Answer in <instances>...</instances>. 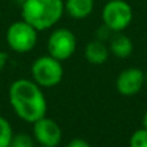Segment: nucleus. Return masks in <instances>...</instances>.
<instances>
[{
  "label": "nucleus",
  "instance_id": "nucleus-3",
  "mask_svg": "<svg viewBox=\"0 0 147 147\" xmlns=\"http://www.w3.org/2000/svg\"><path fill=\"white\" fill-rule=\"evenodd\" d=\"M32 79L41 88H52L61 83L63 78V67L61 61L52 56H41L34 61L31 66Z\"/></svg>",
  "mask_w": 147,
  "mask_h": 147
},
{
  "label": "nucleus",
  "instance_id": "nucleus-12",
  "mask_svg": "<svg viewBox=\"0 0 147 147\" xmlns=\"http://www.w3.org/2000/svg\"><path fill=\"white\" fill-rule=\"evenodd\" d=\"M12 138H13L12 125L4 116H0V147H9Z\"/></svg>",
  "mask_w": 147,
  "mask_h": 147
},
{
  "label": "nucleus",
  "instance_id": "nucleus-17",
  "mask_svg": "<svg viewBox=\"0 0 147 147\" xmlns=\"http://www.w3.org/2000/svg\"><path fill=\"white\" fill-rule=\"evenodd\" d=\"M142 124H143V128H146V129H147V111H146V114L143 115V119H142Z\"/></svg>",
  "mask_w": 147,
  "mask_h": 147
},
{
  "label": "nucleus",
  "instance_id": "nucleus-4",
  "mask_svg": "<svg viewBox=\"0 0 147 147\" xmlns=\"http://www.w3.org/2000/svg\"><path fill=\"white\" fill-rule=\"evenodd\" d=\"M7 44L16 53H27L32 51L38 41V30L26 21L13 22L7 30Z\"/></svg>",
  "mask_w": 147,
  "mask_h": 147
},
{
  "label": "nucleus",
  "instance_id": "nucleus-6",
  "mask_svg": "<svg viewBox=\"0 0 147 147\" xmlns=\"http://www.w3.org/2000/svg\"><path fill=\"white\" fill-rule=\"evenodd\" d=\"M76 36L69 28H57L49 35L47 41L49 56L58 61H67L76 51Z\"/></svg>",
  "mask_w": 147,
  "mask_h": 147
},
{
  "label": "nucleus",
  "instance_id": "nucleus-16",
  "mask_svg": "<svg viewBox=\"0 0 147 147\" xmlns=\"http://www.w3.org/2000/svg\"><path fill=\"white\" fill-rule=\"evenodd\" d=\"M5 62H7V54H5V53H0V70L5 66Z\"/></svg>",
  "mask_w": 147,
  "mask_h": 147
},
{
  "label": "nucleus",
  "instance_id": "nucleus-1",
  "mask_svg": "<svg viewBox=\"0 0 147 147\" xmlns=\"http://www.w3.org/2000/svg\"><path fill=\"white\" fill-rule=\"evenodd\" d=\"M9 103L23 121L34 124L47 115V99L41 86L34 80L18 79L9 86Z\"/></svg>",
  "mask_w": 147,
  "mask_h": 147
},
{
  "label": "nucleus",
  "instance_id": "nucleus-15",
  "mask_svg": "<svg viewBox=\"0 0 147 147\" xmlns=\"http://www.w3.org/2000/svg\"><path fill=\"white\" fill-rule=\"evenodd\" d=\"M66 147H90V145L83 138H74L67 143Z\"/></svg>",
  "mask_w": 147,
  "mask_h": 147
},
{
  "label": "nucleus",
  "instance_id": "nucleus-2",
  "mask_svg": "<svg viewBox=\"0 0 147 147\" xmlns=\"http://www.w3.org/2000/svg\"><path fill=\"white\" fill-rule=\"evenodd\" d=\"M63 0H25L22 4V20L38 31L53 27L63 16Z\"/></svg>",
  "mask_w": 147,
  "mask_h": 147
},
{
  "label": "nucleus",
  "instance_id": "nucleus-5",
  "mask_svg": "<svg viewBox=\"0 0 147 147\" xmlns=\"http://www.w3.org/2000/svg\"><path fill=\"white\" fill-rule=\"evenodd\" d=\"M133 20L132 7L125 0H110L102 9L103 25L112 32H121Z\"/></svg>",
  "mask_w": 147,
  "mask_h": 147
},
{
  "label": "nucleus",
  "instance_id": "nucleus-10",
  "mask_svg": "<svg viewBox=\"0 0 147 147\" xmlns=\"http://www.w3.org/2000/svg\"><path fill=\"white\" fill-rule=\"evenodd\" d=\"M110 53L120 59L128 58L133 53V41L127 35L121 32H115V35L110 40Z\"/></svg>",
  "mask_w": 147,
  "mask_h": 147
},
{
  "label": "nucleus",
  "instance_id": "nucleus-13",
  "mask_svg": "<svg viewBox=\"0 0 147 147\" xmlns=\"http://www.w3.org/2000/svg\"><path fill=\"white\" fill-rule=\"evenodd\" d=\"M129 147H147V129H138L130 136Z\"/></svg>",
  "mask_w": 147,
  "mask_h": 147
},
{
  "label": "nucleus",
  "instance_id": "nucleus-8",
  "mask_svg": "<svg viewBox=\"0 0 147 147\" xmlns=\"http://www.w3.org/2000/svg\"><path fill=\"white\" fill-rule=\"evenodd\" d=\"M145 80L146 78L142 70L136 67L125 69L119 74L116 79V89L121 96H134L142 89Z\"/></svg>",
  "mask_w": 147,
  "mask_h": 147
},
{
  "label": "nucleus",
  "instance_id": "nucleus-9",
  "mask_svg": "<svg viewBox=\"0 0 147 147\" xmlns=\"http://www.w3.org/2000/svg\"><path fill=\"white\" fill-rule=\"evenodd\" d=\"M85 58L92 65H102L109 59L110 49L102 40H92L85 47Z\"/></svg>",
  "mask_w": 147,
  "mask_h": 147
},
{
  "label": "nucleus",
  "instance_id": "nucleus-14",
  "mask_svg": "<svg viewBox=\"0 0 147 147\" xmlns=\"http://www.w3.org/2000/svg\"><path fill=\"white\" fill-rule=\"evenodd\" d=\"M9 147H35V146H34V141L31 136L21 133V134H16V136L13 134Z\"/></svg>",
  "mask_w": 147,
  "mask_h": 147
},
{
  "label": "nucleus",
  "instance_id": "nucleus-18",
  "mask_svg": "<svg viewBox=\"0 0 147 147\" xmlns=\"http://www.w3.org/2000/svg\"><path fill=\"white\" fill-rule=\"evenodd\" d=\"M38 147H45V146H38Z\"/></svg>",
  "mask_w": 147,
  "mask_h": 147
},
{
  "label": "nucleus",
  "instance_id": "nucleus-11",
  "mask_svg": "<svg viewBox=\"0 0 147 147\" xmlns=\"http://www.w3.org/2000/svg\"><path fill=\"white\" fill-rule=\"evenodd\" d=\"M94 9V0H66L65 10L71 18L84 20L92 14Z\"/></svg>",
  "mask_w": 147,
  "mask_h": 147
},
{
  "label": "nucleus",
  "instance_id": "nucleus-7",
  "mask_svg": "<svg viewBox=\"0 0 147 147\" xmlns=\"http://www.w3.org/2000/svg\"><path fill=\"white\" fill-rule=\"evenodd\" d=\"M34 140L39 146L57 147L62 141L61 127L53 119L44 116L34 123Z\"/></svg>",
  "mask_w": 147,
  "mask_h": 147
}]
</instances>
